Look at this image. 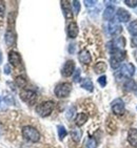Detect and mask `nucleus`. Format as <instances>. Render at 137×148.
<instances>
[{
  "label": "nucleus",
  "instance_id": "1",
  "mask_svg": "<svg viewBox=\"0 0 137 148\" xmlns=\"http://www.w3.org/2000/svg\"><path fill=\"white\" fill-rule=\"evenodd\" d=\"M22 137L32 143H37L40 140V134L33 126H24L22 128Z\"/></svg>",
  "mask_w": 137,
  "mask_h": 148
},
{
  "label": "nucleus",
  "instance_id": "2",
  "mask_svg": "<svg viewBox=\"0 0 137 148\" xmlns=\"http://www.w3.org/2000/svg\"><path fill=\"white\" fill-rule=\"evenodd\" d=\"M54 107H55V104L53 101H46V102L40 103L39 105H37V107H36V112L42 118L49 117L50 114H52Z\"/></svg>",
  "mask_w": 137,
  "mask_h": 148
},
{
  "label": "nucleus",
  "instance_id": "3",
  "mask_svg": "<svg viewBox=\"0 0 137 148\" xmlns=\"http://www.w3.org/2000/svg\"><path fill=\"white\" fill-rule=\"evenodd\" d=\"M72 90V85L71 83L64 82L60 83L55 87V95L57 98H66L68 97V95L71 94Z\"/></svg>",
  "mask_w": 137,
  "mask_h": 148
},
{
  "label": "nucleus",
  "instance_id": "4",
  "mask_svg": "<svg viewBox=\"0 0 137 148\" xmlns=\"http://www.w3.org/2000/svg\"><path fill=\"white\" fill-rule=\"evenodd\" d=\"M20 98L26 104L33 105L37 100V94L34 90H31V89H22L20 92Z\"/></svg>",
  "mask_w": 137,
  "mask_h": 148
},
{
  "label": "nucleus",
  "instance_id": "5",
  "mask_svg": "<svg viewBox=\"0 0 137 148\" xmlns=\"http://www.w3.org/2000/svg\"><path fill=\"white\" fill-rule=\"evenodd\" d=\"M135 74V66L132 64V63H127L120 69L119 73L117 74V77L119 78H130L133 77V75Z\"/></svg>",
  "mask_w": 137,
  "mask_h": 148
},
{
  "label": "nucleus",
  "instance_id": "6",
  "mask_svg": "<svg viewBox=\"0 0 137 148\" xmlns=\"http://www.w3.org/2000/svg\"><path fill=\"white\" fill-rule=\"evenodd\" d=\"M112 111L114 112L116 116H121L125 112V102L122 101V99L117 98L115 99L111 104Z\"/></svg>",
  "mask_w": 137,
  "mask_h": 148
},
{
  "label": "nucleus",
  "instance_id": "7",
  "mask_svg": "<svg viewBox=\"0 0 137 148\" xmlns=\"http://www.w3.org/2000/svg\"><path fill=\"white\" fill-rule=\"evenodd\" d=\"M109 33L112 36H117L122 32V27L120 25V22L117 19H112L109 23Z\"/></svg>",
  "mask_w": 137,
  "mask_h": 148
},
{
  "label": "nucleus",
  "instance_id": "8",
  "mask_svg": "<svg viewBox=\"0 0 137 148\" xmlns=\"http://www.w3.org/2000/svg\"><path fill=\"white\" fill-rule=\"evenodd\" d=\"M75 69V62L73 60H68L64 65L62 67V71H61V74H62L63 77H70L74 74Z\"/></svg>",
  "mask_w": 137,
  "mask_h": 148
},
{
  "label": "nucleus",
  "instance_id": "9",
  "mask_svg": "<svg viewBox=\"0 0 137 148\" xmlns=\"http://www.w3.org/2000/svg\"><path fill=\"white\" fill-rule=\"evenodd\" d=\"M116 16H117L118 21H119V22H122V23H127L129 20L131 19V14L125 9H118V12H117V14H116Z\"/></svg>",
  "mask_w": 137,
  "mask_h": 148
},
{
  "label": "nucleus",
  "instance_id": "10",
  "mask_svg": "<svg viewBox=\"0 0 137 148\" xmlns=\"http://www.w3.org/2000/svg\"><path fill=\"white\" fill-rule=\"evenodd\" d=\"M9 62L11 65L13 66H18L21 64V57L18 54L17 51H12L9 53Z\"/></svg>",
  "mask_w": 137,
  "mask_h": 148
},
{
  "label": "nucleus",
  "instance_id": "11",
  "mask_svg": "<svg viewBox=\"0 0 137 148\" xmlns=\"http://www.w3.org/2000/svg\"><path fill=\"white\" fill-rule=\"evenodd\" d=\"M128 142L132 147L137 148V129L131 128L128 132Z\"/></svg>",
  "mask_w": 137,
  "mask_h": 148
},
{
  "label": "nucleus",
  "instance_id": "12",
  "mask_svg": "<svg viewBox=\"0 0 137 148\" xmlns=\"http://www.w3.org/2000/svg\"><path fill=\"white\" fill-rule=\"evenodd\" d=\"M61 6H62V11H63V14H64V17H66V19H72V18H73V13H72L70 1L62 0V1H61Z\"/></svg>",
  "mask_w": 137,
  "mask_h": 148
},
{
  "label": "nucleus",
  "instance_id": "13",
  "mask_svg": "<svg viewBox=\"0 0 137 148\" xmlns=\"http://www.w3.org/2000/svg\"><path fill=\"white\" fill-rule=\"evenodd\" d=\"M78 32H79V29H78L77 23L71 22L70 24H68V37L72 38V39L76 38L78 35Z\"/></svg>",
  "mask_w": 137,
  "mask_h": 148
},
{
  "label": "nucleus",
  "instance_id": "14",
  "mask_svg": "<svg viewBox=\"0 0 137 148\" xmlns=\"http://www.w3.org/2000/svg\"><path fill=\"white\" fill-rule=\"evenodd\" d=\"M78 59L83 64H89L91 62V55L86 49H82V51H80L79 55H78Z\"/></svg>",
  "mask_w": 137,
  "mask_h": 148
},
{
  "label": "nucleus",
  "instance_id": "15",
  "mask_svg": "<svg viewBox=\"0 0 137 148\" xmlns=\"http://www.w3.org/2000/svg\"><path fill=\"white\" fill-rule=\"evenodd\" d=\"M114 15H115V9L114 6H108L104 12H103V20H106V21H111L113 18H114Z\"/></svg>",
  "mask_w": 137,
  "mask_h": 148
},
{
  "label": "nucleus",
  "instance_id": "16",
  "mask_svg": "<svg viewBox=\"0 0 137 148\" xmlns=\"http://www.w3.org/2000/svg\"><path fill=\"white\" fill-rule=\"evenodd\" d=\"M89 119V116L84 112H80V114H77V117L75 118V124L77 126H82L86 124V122L88 121Z\"/></svg>",
  "mask_w": 137,
  "mask_h": 148
},
{
  "label": "nucleus",
  "instance_id": "17",
  "mask_svg": "<svg viewBox=\"0 0 137 148\" xmlns=\"http://www.w3.org/2000/svg\"><path fill=\"white\" fill-rule=\"evenodd\" d=\"M107 69H108V65L103 61H99L94 65V71L96 74H103L107 71Z\"/></svg>",
  "mask_w": 137,
  "mask_h": 148
},
{
  "label": "nucleus",
  "instance_id": "18",
  "mask_svg": "<svg viewBox=\"0 0 137 148\" xmlns=\"http://www.w3.org/2000/svg\"><path fill=\"white\" fill-rule=\"evenodd\" d=\"M81 87H82L83 89H86V90L88 91H93V89H94V85H93V82L91 81V79H88V78H86V79H83L82 81H81Z\"/></svg>",
  "mask_w": 137,
  "mask_h": 148
},
{
  "label": "nucleus",
  "instance_id": "19",
  "mask_svg": "<svg viewBox=\"0 0 137 148\" xmlns=\"http://www.w3.org/2000/svg\"><path fill=\"white\" fill-rule=\"evenodd\" d=\"M15 40H16V37H15V34L13 32L8 31L6 33V43L8 46H12L15 43Z\"/></svg>",
  "mask_w": 137,
  "mask_h": 148
},
{
  "label": "nucleus",
  "instance_id": "20",
  "mask_svg": "<svg viewBox=\"0 0 137 148\" xmlns=\"http://www.w3.org/2000/svg\"><path fill=\"white\" fill-rule=\"evenodd\" d=\"M123 86H125V89L128 91H134L137 89L136 83H135V81L133 79H129L128 81L125 83V85Z\"/></svg>",
  "mask_w": 137,
  "mask_h": 148
},
{
  "label": "nucleus",
  "instance_id": "21",
  "mask_svg": "<svg viewBox=\"0 0 137 148\" xmlns=\"http://www.w3.org/2000/svg\"><path fill=\"white\" fill-rule=\"evenodd\" d=\"M128 31L133 36H137V20H132L131 22L129 23Z\"/></svg>",
  "mask_w": 137,
  "mask_h": 148
},
{
  "label": "nucleus",
  "instance_id": "22",
  "mask_svg": "<svg viewBox=\"0 0 137 148\" xmlns=\"http://www.w3.org/2000/svg\"><path fill=\"white\" fill-rule=\"evenodd\" d=\"M84 147L86 148H96L97 147V142H96V140L94 138H88L86 140V143H84Z\"/></svg>",
  "mask_w": 137,
  "mask_h": 148
},
{
  "label": "nucleus",
  "instance_id": "23",
  "mask_svg": "<svg viewBox=\"0 0 137 148\" xmlns=\"http://www.w3.org/2000/svg\"><path fill=\"white\" fill-rule=\"evenodd\" d=\"M120 62H121V61H119V60H118L117 58H115L114 56H111V58H110V64H111V67L113 69H117L120 66Z\"/></svg>",
  "mask_w": 137,
  "mask_h": 148
},
{
  "label": "nucleus",
  "instance_id": "24",
  "mask_svg": "<svg viewBox=\"0 0 137 148\" xmlns=\"http://www.w3.org/2000/svg\"><path fill=\"white\" fill-rule=\"evenodd\" d=\"M26 79L24 77H22V76H18L17 78H16V84H17V86H19V87H21V88H24L26 86Z\"/></svg>",
  "mask_w": 137,
  "mask_h": 148
},
{
  "label": "nucleus",
  "instance_id": "25",
  "mask_svg": "<svg viewBox=\"0 0 137 148\" xmlns=\"http://www.w3.org/2000/svg\"><path fill=\"white\" fill-rule=\"evenodd\" d=\"M71 136L75 142H79L80 138H81V131L79 129H72Z\"/></svg>",
  "mask_w": 137,
  "mask_h": 148
},
{
  "label": "nucleus",
  "instance_id": "26",
  "mask_svg": "<svg viewBox=\"0 0 137 148\" xmlns=\"http://www.w3.org/2000/svg\"><path fill=\"white\" fill-rule=\"evenodd\" d=\"M66 134H68V131L64 128V126H62V125L58 126V136H59V139L63 140L66 137Z\"/></svg>",
  "mask_w": 137,
  "mask_h": 148
},
{
  "label": "nucleus",
  "instance_id": "27",
  "mask_svg": "<svg viewBox=\"0 0 137 148\" xmlns=\"http://www.w3.org/2000/svg\"><path fill=\"white\" fill-rule=\"evenodd\" d=\"M72 5H73V8H74L75 14L77 15L80 11V2L77 1V0H74V1H72Z\"/></svg>",
  "mask_w": 137,
  "mask_h": 148
},
{
  "label": "nucleus",
  "instance_id": "28",
  "mask_svg": "<svg viewBox=\"0 0 137 148\" xmlns=\"http://www.w3.org/2000/svg\"><path fill=\"white\" fill-rule=\"evenodd\" d=\"M125 3H126L127 6L132 8V9L137 6V0H125Z\"/></svg>",
  "mask_w": 137,
  "mask_h": 148
},
{
  "label": "nucleus",
  "instance_id": "29",
  "mask_svg": "<svg viewBox=\"0 0 137 148\" xmlns=\"http://www.w3.org/2000/svg\"><path fill=\"white\" fill-rule=\"evenodd\" d=\"M98 83L100 84L101 87H104L107 85V77L106 76H101V77L98 78Z\"/></svg>",
  "mask_w": 137,
  "mask_h": 148
},
{
  "label": "nucleus",
  "instance_id": "30",
  "mask_svg": "<svg viewBox=\"0 0 137 148\" xmlns=\"http://www.w3.org/2000/svg\"><path fill=\"white\" fill-rule=\"evenodd\" d=\"M73 80H74V82H78L80 80V69H76L74 71V74H73Z\"/></svg>",
  "mask_w": 137,
  "mask_h": 148
},
{
  "label": "nucleus",
  "instance_id": "31",
  "mask_svg": "<svg viewBox=\"0 0 137 148\" xmlns=\"http://www.w3.org/2000/svg\"><path fill=\"white\" fill-rule=\"evenodd\" d=\"M75 107H71V108L68 109V112H66V118H68V120H71L72 118H73V116L75 114Z\"/></svg>",
  "mask_w": 137,
  "mask_h": 148
},
{
  "label": "nucleus",
  "instance_id": "32",
  "mask_svg": "<svg viewBox=\"0 0 137 148\" xmlns=\"http://www.w3.org/2000/svg\"><path fill=\"white\" fill-rule=\"evenodd\" d=\"M97 3V1H95V0H86L84 1V4H86V6H88V8H91V6H94L95 4Z\"/></svg>",
  "mask_w": 137,
  "mask_h": 148
},
{
  "label": "nucleus",
  "instance_id": "33",
  "mask_svg": "<svg viewBox=\"0 0 137 148\" xmlns=\"http://www.w3.org/2000/svg\"><path fill=\"white\" fill-rule=\"evenodd\" d=\"M4 10H6V5L2 1H0V16H2L4 14Z\"/></svg>",
  "mask_w": 137,
  "mask_h": 148
},
{
  "label": "nucleus",
  "instance_id": "34",
  "mask_svg": "<svg viewBox=\"0 0 137 148\" xmlns=\"http://www.w3.org/2000/svg\"><path fill=\"white\" fill-rule=\"evenodd\" d=\"M131 43H132V46L137 47V36H133V38L131 40Z\"/></svg>",
  "mask_w": 137,
  "mask_h": 148
},
{
  "label": "nucleus",
  "instance_id": "35",
  "mask_svg": "<svg viewBox=\"0 0 137 148\" xmlns=\"http://www.w3.org/2000/svg\"><path fill=\"white\" fill-rule=\"evenodd\" d=\"M4 73H6V75H9L10 73H11V69H10V65H6V66H4Z\"/></svg>",
  "mask_w": 137,
  "mask_h": 148
},
{
  "label": "nucleus",
  "instance_id": "36",
  "mask_svg": "<svg viewBox=\"0 0 137 148\" xmlns=\"http://www.w3.org/2000/svg\"><path fill=\"white\" fill-rule=\"evenodd\" d=\"M68 51H70V53H71V54H73V53H74V51H75V45H74V44H71V45H70V49H68Z\"/></svg>",
  "mask_w": 137,
  "mask_h": 148
},
{
  "label": "nucleus",
  "instance_id": "37",
  "mask_svg": "<svg viewBox=\"0 0 137 148\" xmlns=\"http://www.w3.org/2000/svg\"><path fill=\"white\" fill-rule=\"evenodd\" d=\"M2 62V54H1V51H0V64Z\"/></svg>",
  "mask_w": 137,
  "mask_h": 148
}]
</instances>
